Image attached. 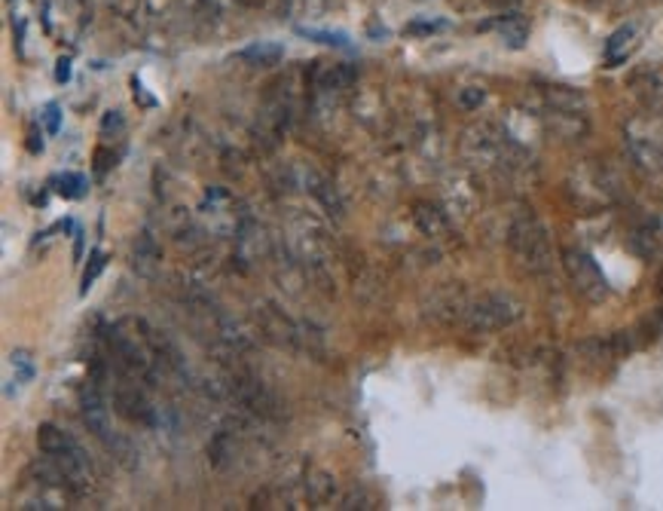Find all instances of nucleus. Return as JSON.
Returning <instances> with one entry per match:
<instances>
[{
    "mask_svg": "<svg viewBox=\"0 0 663 511\" xmlns=\"http://www.w3.org/2000/svg\"><path fill=\"white\" fill-rule=\"evenodd\" d=\"M306 493H309V502H315V506H325V502L334 499L336 481L327 475V471H309V478H306Z\"/></svg>",
    "mask_w": 663,
    "mask_h": 511,
    "instance_id": "aec40b11",
    "label": "nucleus"
},
{
    "mask_svg": "<svg viewBox=\"0 0 663 511\" xmlns=\"http://www.w3.org/2000/svg\"><path fill=\"white\" fill-rule=\"evenodd\" d=\"M499 31H502L504 43H508V46H514V50H520V46L526 43V37H529V25H526V19H523V15H517V13L504 15V19L499 22Z\"/></svg>",
    "mask_w": 663,
    "mask_h": 511,
    "instance_id": "412c9836",
    "label": "nucleus"
},
{
    "mask_svg": "<svg viewBox=\"0 0 663 511\" xmlns=\"http://www.w3.org/2000/svg\"><path fill=\"white\" fill-rule=\"evenodd\" d=\"M105 343H107L110 356H114L116 371L135 376L144 386H156V365H160V361L153 358L150 343L144 346L138 340V334H129L123 325H107Z\"/></svg>",
    "mask_w": 663,
    "mask_h": 511,
    "instance_id": "7ed1b4c3",
    "label": "nucleus"
},
{
    "mask_svg": "<svg viewBox=\"0 0 663 511\" xmlns=\"http://www.w3.org/2000/svg\"><path fill=\"white\" fill-rule=\"evenodd\" d=\"M508 246L514 251L517 264L523 270L535 273H548L554 266V248H550V236L544 230V224L535 215H517L508 227Z\"/></svg>",
    "mask_w": 663,
    "mask_h": 511,
    "instance_id": "f03ea898",
    "label": "nucleus"
},
{
    "mask_svg": "<svg viewBox=\"0 0 663 511\" xmlns=\"http://www.w3.org/2000/svg\"><path fill=\"white\" fill-rule=\"evenodd\" d=\"M257 319H260V325H263V331H266V337H270L272 343L288 346V349H309L306 334L299 331V325L284 316L279 306L263 303V310L257 306Z\"/></svg>",
    "mask_w": 663,
    "mask_h": 511,
    "instance_id": "9d476101",
    "label": "nucleus"
},
{
    "mask_svg": "<svg viewBox=\"0 0 663 511\" xmlns=\"http://www.w3.org/2000/svg\"><path fill=\"white\" fill-rule=\"evenodd\" d=\"M299 34H306V37H318L321 43H327V46H349V41H345V34H327V31H315V28H299Z\"/></svg>",
    "mask_w": 663,
    "mask_h": 511,
    "instance_id": "a878e982",
    "label": "nucleus"
},
{
    "mask_svg": "<svg viewBox=\"0 0 663 511\" xmlns=\"http://www.w3.org/2000/svg\"><path fill=\"white\" fill-rule=\"evenodd\" d=\"M663 248V224L658 218H645L630 230V251L639 255L642 261H654Z\"/></svg>",
    "mask_w": 663,
    "mask_h": 511,
    "instance_id": "ddd939ff",
    "label": "nucleus"
},
{
    "mask_svg": "<svg viewBox=\"0 0 663 511\" xmlns=\"http://www.w3.org/2000/svg\"><path fill=\"white\" fill-rule=\"evenodd\" d=\"M105 266H107V255H105V251H92V255H89V266H86V273H83V294L95 285V279L101 276V270H105Z\"/></svg>",
    "mask_w": 663,
    "mask_h": 511,
    "instance_id": "393cba45",
    "label": "nucleus"
},
{
    "mask_svg": "<svg viewBox=\"0 0 663 511\" xmlns=\"http://www.w3.org/2000/svg\"><path fill=\"white\" fill-rule=\"evenodd\" d=\"M523 316V306L514 301L511 294H502V291H486V294L474 297L465 306L462 325L468 328L471 334H495L511 328L514 321Z\"/></svg>",
    "mask_w": 663,
    "mask_h": 511,
    "instance_id": "20e7f679",
    "label": "nucleus"
},
{
    "mask_svg": "<svg viewBox=\"0 0 663 511\" xmlns=\"http://www.w3.org/2000/svg\"><path fill=\"white\" fill-rule=\"evenodd\" d=\"M568 193H572V200L578 202L581 209L596 211L614 202V181L609 178L605 169L587 163V166L572 172V178H568Z\"/></svg>",
    "mask_w": 663,
    "mask_h": 511,
    "instance_id": "39448f33",
    "label": "nucleus"
},
{
    "mask_svg": "<svg viewBox=\"0 0 663 511\" xmlns=\"http://www.w3.org/2000/svg\"><path fill=\"white\" fill-rule=\"evenodd\" d=\"M55 80H59V83H68L70 80V61L68 59H59V68H55Z\"/></svg>",
    "mask_w": 663,
    "mask_h": 511,
    "instance_id": "2f4dec72",
    "label": "nucleus"
},
{
    "mask_svg": "<svg viewBox=\"0 0 663 511\" xmlns=\"http://www.w3.org/2000/svg\"><path fill=\"white\" fill-rule=\"evenodd\" d=\"M132 261H135V270L141 276H156L162 261V251L156 246V239L150 233H141L135 239V248H132Z\"/></svg>",
    "mask_w": 663,
    "mask_h": 511,
    "instance_id": "dca6fc26",
    "label": "nucleus"
},
{
    "mask_svg": "<svg viewBox=\"0 0 663 511\" xmlns=\"http://www.w3.org/2000/svg\"><path fill=\"white\" fill-rule=\"evenodd\" d=\"M260 246H263V230L254 221H244L235 227V251H239V261L248 266L251 261L260 257Z\"/></svg>",
    "mask_w": 663,
    "mask_h": 511,
    "instance_id": "f3484780",
    "label": "nucleus"
},
{
    "mask_svg": "<svg viewBox=\"0 0 663 511\" xmlns=\"http://www.w3.org/2000/svg\"><path fill=\"white\" fill-rule=\"evenodd\" d=\"M89 190V181L80 172H65L61 178H55V193L65 196V200H80Z\"/></svg>",
    "mask_w": 663,
    "mask_h": 511,
    "instance_id": "5701e85b",
    "label": "nucleus"
},
{
    "mask_svg": "<svg viewBox=\"0 0 663 511\" xmlns=\"http://www.w3.org/2000/svg\"><path fill=\"white\" fill-rule=\"evenodd\" d=\"M459 105L465 111H474V107L483 105V89H477V86H468V89L459 92Z\"/></svg>",
    "mask_w": 663,
    "mask_h": 511,
    "instance_id": "bb28decb",
    "label": "nucleus"
},
{
    "mask_svg": "<svg viewBox=\"0 0 663 511\" xmlns=\"http://www.w3.org/2000/svg\"><path fill=\"white\" fill-rule=\"evenodd\" d=\"M110 129H123V116H120V111H110V114L105 116V123H101V132H105V135H107Z\"/></svg>",
    "mask_w": 663,
    "mask_h": 511,
    "instance_id": "c756f323",
    "label": "nucleus"
},
{
    "mask_svg": "<svg viewBox=\"0 0 663 511\" xmlns=\"http://www.w3.org/2000/svg\"><path fill=\"white\" fill-rule=\"evenodd\" d=\"M235 59L248 61V65L270 68V65H279V61L284 59V50H281L279 43H251V46H244V50Z\"/></svg>",
    "mask_w": 663,
    "mask_h": 511,
    "instance_id": "6ab92c4d",
    "label": "nucleus"
},
{
    "mask_svg": "<svg viewBox=\"0 0 663 511\" xmlns=\"http://www.w3.org/2000/svg\"><path fill=\"white\" fill-rule=\"evenodd\" d=\"M37 447L61 466V471L68 475V490L74 497H86L92 490V462L74 435H68L65 429L52 426V423H43L37 429Z\"/></svg>",
    "mask_w": 663,
    "mask_h": 511,
    "instance_id": "f257e3e1",
    "label": "nucleus"
},
{
    "mask_svg": "<svg viewBox=\"0 0 663 511\" xmlns=\"http://www.w3.org/2000/svg\"><path fill=\"white\" fill-rule=\"evenodd\" d=\"M627 147H630V156L636 160V166H642L645 172H663V144L651 135V132H642L639 125H630Z\"/></svg>",
    "mask_w": 663,
    "mask_h": 511,
    "instance_id": "f8f14e48",
    "label": "nucleus"
},
{
    "mask_svg": "<svg viewBox=\"0 0 663 511\" xmlns=\"http://www.w3.org/2000/svg\"><path fill=\"white\" fill-rule=\"evenodd\" d=\"M235 456H239V441H235V435L230 429H217L215 438H211L208 444V460L215 469H226L230 462H235Z\"/></svg>",
    "mask_w": 663,
    "mask_h": 511,
    "instance_id": "a211bd4d",
    "label": "nucleus"
},
{
    "mask_svg": "<svg viewBox=\"0 0 663 511\" xmlns=\"http://www.w3.org/2000/svg\"><path fill=\"white\" fill-rule=\"evenodd\" d=\"M114 404H116V411L132 423H141V426H153L156 423V407L150 404L141 380L123 371H120V380L114 383Z\"/></svg>",
    "mask_w": 663,
    "mask_h": 511,
    "instance_id": "6e6552de",
    "label": "nucleus"
},
{
    "mask_svg": "<svg viewBox=\"0 0 663 511\" xmlns=\"http://www.w3.org/2000/svg\"><path fill=\"white\" fill-rule=\"evenodd\" d=\"M416 224L425 236H440L447 233V215L434 206H419L416 209Z\"/></svg>",
    "mask_w": 663,
    "mask_h": 511,
    "instance_id": "4be33fe9",
    "label": "nucleus"
},
{
    "mask_svg": "<svg viewBox=\"0 0 663 511\" xmlns=\"http://www.w3.org/2000/svg\"><path fill=\"white\" fill-rule=\"evenodd\" d=\"M339 508H373V502H370L367 497H361V493H358V497H345V499H343V506H339Z\"/></svg>",
    "mask_w": 663,
    "mask_h": 511,
    "instance_id": "7c9ffc66",
    "label": "nucleus"
},
{
    "mask_svg": "<svg viewBox=\"0 0 663 511\" xmlns=\"http://www.w3.org/2000/svg\"><path fill=\"white\" fill-rule=\"evenodd\" d=\"M230 392L233 398L239 401L248 413L260 416V420H279L281 416V401L279 395L266 386L263 380H257L254 374H244V371H233L230 374Z\"/></svg>",
    "mask_w": 663,
    "mask_h": 511,
    "instance_id": "423d86ee",
    "label": "nucleus"
},
{
    "mask_svg": "<svg viewBox=\"0 0 663 511\" xmlns=\"http://www.w3.org/2000/svg\"><path fill=\"white\" fill-rule=\"evenodd\" d=\"M10 361H13V371H15V383H19V386H25L31 376H34V361H31V356L25 349L13 352Z\"/></svg>",
    "mask_w": 663,
    "mask_h": 511,
    "instance_id": "b1692460",
    "label": "nucleus"
},
{
    "mask_svg": "<svg viewBox=\"0 0 663 511\" xmlns=\"http://www.w3.org/2000/svg\"><path fill=\"white\" fill-rule=\"evenodd\" d=\"M563 266H566L568 279H572L575 291H578L584 301L603 303L605 297H609V282H605L603 270H599V264L587 255V251L568 248L566 255H563Z\"/></svg>",
    "mask_w": 663,
    "mask_h": 511,
    "instance_id": "0eeeda50",
    "label": "nucleus"
},
{
    "mask_svg": "<svg viewBox=\"0 0 663 511\" xmlns=\"http://www.w3.org/2000/svg\"><path fill=\"white\" fill-rule=\"evenodd\" d=\"M80 411H83V423L89 426V432L95 438H98L101 444L110 447L120 438V432H114L110 426V411H107V401L101 395V386L98 383H86L83 392H80Z\"/></svg>",
    "mask_w": 663,
    "mask_h": 511,
    "instance_id": "1a4fd4ad",
    "label": "nucleus"
},
{
    "mask_svg": "<svg viewBox=\"0 0 663 511\" xmlns=\"http://www.w3.org/2000/svg\"><path fill=\"white\" fill-rule=\"evenodd\" d=\"M303 187H306V190H309V193L315 196V200H318L321 206H325L334 218L343 215V206H339V196H336V190H334V184H330V181H327L325 175H318V172H315V169H303Z\"/></svg>",
    "mask_w": 663,
    "mask_h": 511,
    "instance_id": "2eb2a0df",
    "label": "nucleus"
},
{
    "mask_svg": "<svg viewBox=\"0 0 663 511\" xmlns=\"http://www.w3.org/2000/svg\"><path fill=\"white\" fill-rule=\"evenodd\" d=\"M358 80V70L345 61H334V65H318L312 70V89L315 96H327L334 98L336 92L349 89V86Z\"/></svg>",
    "mask_w": 663,
    "mask_h": 511,
    "instance_id": "9b49d317",
    "label": "nucleus"
},
{
    "mask_svg": "<svg viewBox=\"0 0 663 511\" xmlns=\"http://www.w3.org/2000/svg\"><path fill=\"white\" fill-rule=\"evenodd\" d=\"M440 28H447L444 22H416V25H410L407 31L410 34H434V31H440Z\"/></svg>",
    "mask_w": 663,
    "mask_h": 511,
    "instance_id": "c85d7f7f",
    "label": "nucleus"
},
{
    "mask_svg": "<svg viewBox=\"0 0 663 511\" xmlns=\"http://www.w3.org/2000/svg\"><path fill=\"white\" fill-rule=\"evenodd\" d=\"M41 116H43L46 132H50V135H55V132H59V125H61V107L59 105H46Z\"/></svg>",
    "mask_w": 663,
    "mask_h": 511,
    "instance_id": "cd10ccee",
    "label": "nucleus"
},
{
    "mask_svg": "<svg viewBox=\"0 0 663 511\" xmlns=\"http://www.w3.org/2000/svg\"><path fill=\"white\" fill-rule=\"evenodd\" d=\"M639 46V28L636 25H621L605 43V65L609 68H621L623 61L633 56V50Z\"/></svg>",
    "mask_w": 663,
    "mask_h": 511,
    "instance_id": "4468645a",
    "label": "nucleus"
}]
</instances>
